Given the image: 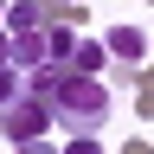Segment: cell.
<instances>
[{
  "instance_id": "1",
  "label": "cell",
  "mask_w": 154,
  "mask_h": 154,
  "mask_svg": "<svg viewBox=\"0 0 154 154\" xmlns=\"http://www.w3.org/2000/svg\"><path fill=\"white\" fill-rule=\"evenodd\" d=\"M109 109H116V96L103 77H84V71H71V84L51 96V128H71V135H96L109 122Z\"/></svg>"
},
{
  "instance_id": "2",
  "label": "cell",
  "mask_w": 154,
  "mask_h": 154,
  "mask_svg": "<svg viewBox=\"0 0 154 154\" xmlns=\"http://www.w3.org/2000/svg\"><path fill=\"white\" fill-rule=\"evenodd\" d=\"M45 128H51V103H38V96H13L7 109H0V135L19 148V141H45Z\"/></svg>"
},
{
  "instance_id": "3",
  "label": "cell",
  "mask_w": 154,
  "mask_h": 154,
  "mask_svg": "<svg viewBox=\"0 0 154 154\" xmlns=\"http://www.w3.org/2000/svg\"><path fill=\"white\" fill-rule=\"evenodd\" d=\"M71 71H77V64H58V58H45L38 71H26V90L38 96V103H51V96H58V90L71 84Z\"/></svg>"
},
{
  "instance_id": "4",
  "label": "cell",
  "mask_w": 154,
  "mask_h": 154,
  "mask_svg": "<svg viewBox=\"0 0 154 154\" xmlns=\"http://www.w3.org/2000/svg\"><path fill=\"white\" fill-rule=\"evenodd\" d=\"M51 58V45H45V26H32V32H13V71H38Z\"/></svg>"
},
{
  "instance_id": "5",
  "label": "cell",
  "mask_w": 154,
  "mask_h": 154,
  "mask_svg": "<svg viewBox=\"0 0 154 154\" xmlns=\"http://www.w3.org/2000/svg\"><path fill=\"white\" fill-rule=\"evenodd\" d=\"M103 45H109V58H128V64H141V58H148V38L135 32V26H109Z\"/></svg>"
},
{
  "instance_id": "6",
  "label": "cell",
  "mask_w": 154,
  "mask_h": 154,
  "mask_svg": "<svg viewBox=\"0 0 154 154\" xmlns=\"http://www.w3.org/2000/svg\"><path fill=\"white\" fill-rule=\"evenodd\" d=\"M45 45H51L58 64H77V32L71 26H45Z\"/></svg>"
},
{
  "instance_id": "7",
  "label": "cell",
  "mask_w": 154,
  "mask_h": 154,
  "mask_svg": "<svg viewBox=\"0 0 154 154\" xmlns=\"http://www.w3.org/2000/svg\"><path fill=\"white\" fill-rule=\"evenodd\" d=\"M0 26H7V32H32V26H38V0H13Z\"/></svg>"
},
{
  "instance_id": "8",
  "label": "cell",
  "mask_w": 154,
  "mask_h": 154,
  "mask_svg": "<svg viewBox=\"0 0 154 154\" xmlns=\"http://www.w3.org/2000/svg\"><path fill=\"white\" fill-rule=\"evenodd\" d=\"M13 96H26V71H13V64H0V109H7Z\"/></svg>"
},
{
  "instance_id": "9",
  "label": "cell",
  "mask_w": 154,
  "mask_h": 154,
  "mask_svg": "<svg viewBox=\"0 0 154 154\" xmlns=\"http://www.w3.org/2000/svg\"><path fill=\"white\" fill-rule=\"evenodd\" d=\"M103 58H109V45H77V71L96 77V71H103Z\"/></svg>"
},
{
  "instance_id": "10",
  "label": "cell",
  "mask_w": 154,
  "mask_h": 154,
  "mask_svg": "<svg viewBox=\"0 0 154 154\" xmlns=\"http://www.w3.org/2000/svg\"><path fill=\"white\" fill-rule=\"evenodd\" d=\"M64 154H103V141H96V135H77V141H71Z\"/></svg>"
},
{
  "instance_id": "11",
  "label": "cell",
  "mask_w": 154,
  "mask_h": 154,
  "mask_svg": "<svg viewBox=\"0 0 154 154\" xmlns=\"http://www.w3.org/2000/svg\"><path fill=\"white\" fill-rule=\"evenodd\" d=\"M13 154H64V148H51V141H19Z\"/></svg>"
},
{
  "instance_id": "12",
  "label": "cell",
  "mask_w": 154,
  "mask_h": 154,
  "mask_svg": "<svg viewBox=\"0 0 154 154\" xmlns=\"http://www.w3.org/2000/svg\"><path fill=\"white\" fill-rule=\"evenodd\" d=\"M0 64H13V32L0 26Z\"/></svg>"
},
{
  "instance_id": "13",
  "label": "cell",
  "mask_w": 154,
  "mask_h": 154,
  "mask_svg": "<svg viewBox=\"0 0 154 154\" xmlns=\"http://www.w3.org/2000/svg\"><path fill=\"white\" fill-rule=\"evenodd\" d=\"M7 7H13V0H0V19H7Z\"/></svg>"
}]
</instances>
